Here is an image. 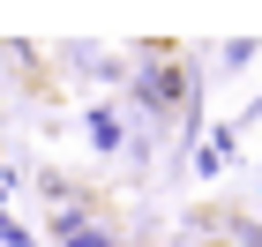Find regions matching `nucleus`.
<instances>
[{
  "instance_id": "obj_1",
  "label": "nucleus",
  "mask_w": 262,
  "mask_h": 247,
  "mask_svg": "<svg viewBox=\"0 0 262 247\" xmlns=\"http://www.w3.org/2000/svg\"><path fill=\"white\" fill-rule=\"evenodd\" d=\"M68 247H113L105 232H68Z\"/></svg>"
}]
</instances>
